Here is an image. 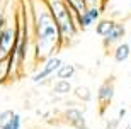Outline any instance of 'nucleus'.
<instances>
[{
    "mask_svg": "<svg viewBox=\"0 0 131 129\" xmlns=\"http://www.w3.org/2000/svg\"><path fill=\"white\" fill-rule=\"evenodd\" d=\"M14 44H15V26L12 27L10 24H7L4 29H0V58L9 56Z\"/></svg>",
    "mask_w": 131,
    "mask_h": 129,
    "instance_id": "obj_4",
    "label": "nucleus"
},
{
    "mask_svg": "<svg viewBox=\"0 0 131 129\" xmlns=\"http://www.w3.org/2000/svg\"><path fill=\"white\" fill-rule=\"evenodd\" d=\"M14 115H15L14 110H2V112H0V129L4 127V126L14 117Z\"/></svg>",
    "mask_w": 131,
    "mask_h": 129,
    "instance_id": "obj_16",
    "label": "nucleus"
},
{
    "mask_svg": "<svg viewBox=\"0 0 131 129\" xmlns=\"http://www.w3.org/2000/svg\"><path fill=\"white\" fill-rule=\"evenodd\" d=\"M117 124H119V121L114 119V121H111V122H107L106 129H116V127H117Z\"/></svg>",
    "mask_w": 131,
    "mask_h": 129,
    "instance_id": "obj_18",
    "label": "nucleus"
},
{
    "mask_svg": "<svg viewBox=\"0 0 131 129\" xmlns=\"http://www.w3.org/2000/svg\"><path fill=\"white\" fill-rule=\"evenodd\" d=\"M65 119L68 121V124L73 129H87V122H85L83 114L78 109H75V107L65 110Z\"/></svg>",
    "mask_w": 131,
    "mask_h": 129,
    "instance_id": "obj_7",
    "label": "nucleus"
},
{
    "mask_svg": "<svg viewBox=\"0 0 131 129\" xmlns=\"http://www.w3.org/2000/svg\"><path fill=\"white\" fill-rule=\"evenodd\" d=\"M101 12H102V7H99V5H89L87 10L78 17V29H89L94 22H97L101 19Z\"/></svg>",
    "mask_w": 131,
    "mask_h": 129,
    "instance_id": "obj_6",
    "label": "nucleus"
},
{
    "mask_svg": "<svg viewBox=\"0 0 131 129\" xmlns=\"http://www.w3.org/2000/svg\"><path fill=\"white\" fill-rule=\"evenodd\" d=\"M124 34H126V29H124V24H119V22H114V26H112V29L107 32L106 38L104 39V46H111V44H119L121 43V39L124 38Z\"/></svg>",
    "mask_w": 131,
    "mask_h": 129,
    "instance_id": "obj_8",
    "label": "nucleus"
},
{
    "mask_svg": "<svg viewBox=\"0 0 131 129\" xmlns=\"http://www.w3.org/2000/svg\"><path fill=\"white\" fill-rule=\"evenodd\" d=\"M112 26H114V20L112 19H99L97 24H95V32L101 38H106L107 32L112 29Z\"/></svg>",
    "mask_w": 131,
    "mask_h": 129,
    "instance_id": "obj_11",
    "label": "nucleus"
},
{
    "mask_svg": "<svg viewBox=\"0 0 131 129\" xmlns=\"http://www.w3.org/2000/svg\"><path fill=\"white\" fill-rule=\"evenodd\" d=\"M73 95L77 97L78 100H82V102H89L90 99H92V92L89 90L85 85H78L73 88Z\"/></svg>",
    "mask_w": 131,
    "mask_h": 129,
    "instance_id": "obj_15",
    "label": "nucleus"
},
{
    "mask_svg": "<svg viewBox=\"0 0 131 129\" xmlns=\"http://www.w3.org/2000/svg\"><path fill=\"white\" fill-rule=\"evenodd\" d=\"M46 4H48L49 10H51V14L60 27L63 44L67 41H72L78 31V20L75 12L70 9V5L65 0H46Z\"/></svg>",
    "mask_w": 131,
    "mask_h": 129,
    "instance_id": "obj_2",
    "label": "nucleus"
},
{
    "mask_svg": "<svg viewBox=\"0 0 131 129\" xmlns=\"http://www.w3.org/2000/svg\"><path fill=\"white\" fill-rule=\"evenodd\" d=\"M75 72H77L75 65H70V63H61V66L56 70V78H58V80H70V78H73Z\"/></svg>",
    "mask_w": 131,
    "mask_h": 129,
    "instance_id": "obj_10",
    "label": "nucleus"
},
{
    "mask_svg": "<svg viewBox=\"0 0 131 129\" xmlns=\"http://www.w3.org/2000/svg\"><path fill=\"white\" fill-rule=\"evenodd\" d=\"M124 114H126V110H124V109H121V110H119V117H123Z\"/></svg>",
    "mask_w": 131,
    "mask_h": 129,
    "instance_id": "obj_19",
    "label": "nucleus"
},
{
    "mask_svg": "<svg viewBox=\"0 0 131 129\" xmlns=\"http://www.w3.org/2000/svg\"><path fill=\"white\" fill-rule=\"evenodd\" d=\"M20 124H22V122H20V115L15 114L14 117H12V119H10L2 129H20Z\"/></svg>",
    "mask_w": 131,
    "mask_h": 129,
    "instance_id": "obj_17",
    "label": "nucleus"
},
{
    "mask_svg": "<svg viewBox=\"0 0 131 129\" xmlns=\"http://www.w3.org/2000/svg\"><path fill=\"white\" fill-rule=\"evenodd\" d=\"M29 4L34 29V54L38 61H44L54 56L53 53L63 46V39L46 0H31Z\"/></svg>",
    "mask_w": 131,
    "mask_h": 129,
    "instance_id": "obj_1",
    "label": "nucleus"
},
{
    "mask_svg": "<svg viewBox=\"0 0 131 129\" xmlns=\"http://www.w3.org/2000/svg\"><path fill=\"white\" fill-rule=\"evenodd\" d=\"M68 5H70V9L75 12V15H77V20H78V17L87 10V7H89V4H87V0H65Z\"/></svg>",
    "mask_w": 131,
    "mask_h": 129,
    "instance_id": "obj_13",
    "label": "nucleus"
},
{
    "mask_svg": "<svg viewBox=\"0 0 131 129\" xmlns=\"http://www.w3.org/2000/svg\"><path fill=\"white\" fill-rule=\"evenodd\" d=\"M87 129H89V127H87Z\"/></svg>",
    "mask_w": 131,
    "mask_h": 129,
    "instance_id": "obj_21",
    "label": "nucleus"
},
{
    "mask_svg": "<svg viewBox=\"0 0 131 129\" xmlns=\"http://www.w3.org/2000/svg\"><path fill=\"white\" fill-rule=\"evenodd\" d=\"M112 54H114V60H116L117 63L126 61L128 58H129V54H131L129 44H128V43H119V44L116 46V49L112 51Z\"/></svg>",
    "mask_w": 131,
    "mask_h": 129,
    "instance_id": "obj_9",
    "label": "nucleus"
},
{
    "mask_svg": "<svg viewBox=\"0 0 131 129\" xmlns=\"http://www.w3.org/2000/svg\"><path fill=\"white\" fill-rule=\"evenodd\" d=\"M10 60L9 56L0 58V83L7 81V78H10Z\"/></svg>",
    "mask_w": 131,
    "mask_h": 129,
    "instance_id": "obj_14",
    "label": "nucleus"
},
{
    "mask_svg": "<svg viewBox=\"0 0 131 129\" xmlns=\"http://www.w3.org/2000/svg\"><path fill=\"white\" fill-rule=\"evenodd\" d=\"M53 92L56 95H68L72 92V83L70 80H56L53 83Z\"/></svg>",
    "mask_w": 131,
    "mask_h": 129,
    "instance_id": "obj_12",
    "label": "nucleus"
},
{
    "mask_svg": "<svg viewBox=\"0 0 131 129\" xmlns=\"http://www.w3.org/2000/svg\"><path fill=\"white\" fill-rule=\"evenodd\" d=\"M129 7H131V0H129Z\"/></svg>",
    "mask_w": 131,
    "mask_h": 129,
    "instance_id": "obj_20",
    "label": "nucleus"
},
{
    "mask_svg": "<svg viewBox=\"0 0 131 129\" xmlns=\"http://www.w3.org/2000/svg\"><path fill=\"white\" fill-rule=\"evenodd\" d=\"M61 63L63 61H61L58 56H49L48 60L43 61V66H41V70L32 77V81L34 83H41V81H44L48 77H51L53 73H56V70L61 66Z\"/></svg>",
    "mask_w": 131,
    "mask_h": 129,
    "instance_id": "obj_3",
    "label": "nucleus"
},
{
    "mask_svg": "<svg viewBox=\"0 0 131 129\" xmlns=\"http://www.w3.org/2000/svg\"><path fill=\"white\" fill-rule=\"evenodd\" d=\"M112 97H114V80L109 78L99 87V90H97V102L101 105V114L106 110L107 105L111 104Z\"/></svg>",
    "mask_w": 131,
    "mask_h": 129,
    "instance_id": "obj_5",
    "label": "nucleus"
}]
</instances>
